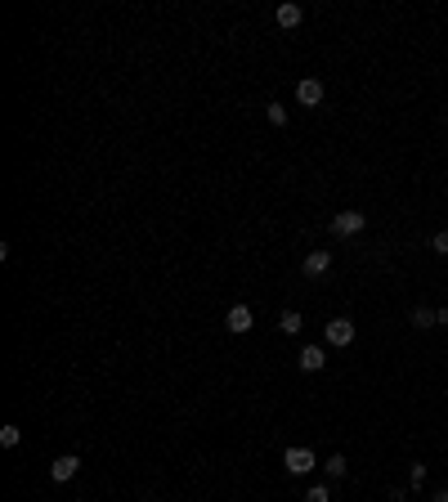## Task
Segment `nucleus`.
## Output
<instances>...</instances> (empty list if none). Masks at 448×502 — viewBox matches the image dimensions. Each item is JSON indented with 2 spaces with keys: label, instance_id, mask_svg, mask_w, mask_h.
I'll return each mask as SVG.
<instances>
[{
  "label": "nucleus",
  "instance_id": "nucleus-1",
  "mask_svg": "<svg viewBox=\"0 0 448 502\" xmlns=\"http://www.w3.org/2000/svg\"><path fill=\"white\" fill-rule=\"evenodd\" d=\"M364 224H368L364 211H341L337 220H332V233H337V238H355V233H364Z\"/></svg>",
  "mask_w": 448,
  "mask_h": 502
},
{
  "label": "nucleus",
  "instance_id": "nucleus-2",
  "mask_svg": "<svg viewBox=\"0 0 448 502\" xmlns=\"http://www.w3.org/2000/svg\"><path fill=\"white\" fill-rule=\"evenodd\" d=\"M323 337H328V346H337V350H346L350 341H355V323L350 319H332L328 328H323Z\"/></svg>",
  "mask_w": 448,
  "mask_h": 502
},
{
  "label": "nucleus",
  "instance_id": "nucleus-3",
  "mask_svg": "<svg viewBox=\"0 0 448 502\" xmlns=\"http://www.w3.org/2000/svg\"><path fill=\"white\" fill-rule=\"evenodd\" d=\"M283 467H287V476H310L314 471V453L310 449H287L283 453Z\"/></svg>",
  "mask_w": 448,
  "mask_h": 502
},
{
  "label": "nucleus",
  "instance_id": "nucleus-4",
  "mask_svg": "<svg viewBox=\"0 0 448 502\" xmlns=\"http://www.w3.org/2000/svg\"><path fill=\"white\" fill-rule=\"evenodd\" d=\"M224 328H229V332H233V337H242V332H251V328H256V319H251V310H247V305H229V314H224Z\"/></svg>",
  "mask_w": 448,
  "mask_h": 502
},
{
  "label": "nucleus",
  "instance_id": "nucleus-5",
  "mask_svg": "<svg viewBox=\"0 0 448 502\" xmlns=\"http://www.w3.org/2000/svg\"><path fill=\"white\" fill-rule=\"evenodd\" d=\"M81 471V458H72V453H63V458H54V467H50V480L54 485H68V480Z\"/></svg>",
  "mask_w": 448,
  "mask_h": 502
},
{
  "label": "nucleus",
  "instance_id": "nucleus-6",
  "mask_svg": "<svg viewBox=\"0 0 448 502\" xmlns=\"http://www.w3.org/2000/svg\"><path fill=\"white\" fill-rule=\"evenodd\" d=\"M323 94H328V90H323V81H319V77H305V81L296 85V99L305 103V108H319Z\"/></svg>",
  "mask_w": 448,
  "mask_h": 502
},
{
  "label": "nucleus",
  "instance_id": "nucleus-7",
  "mask_svg": "<svg viewBox=\"0 0 448 502\" xmlns=\"http://www.w3.org/2000/svg\"><path fill=\"white\" fill-rule=\"evenodd\" d=\"M301 269H305V278H323V274L332 269V251H310Z\"/></svg>",
  "mask_w": 448,
  "mask_h": 502
},
{
  "label": "nucleus",
  "instance_id": "nucleus-8",
  "mask_svg": "<svg viewBox=\"0 0 448 502\" xmlns=\"http://www.w3.org/2000/svg\"><path fill=\"white\" fill-rule=\"evenodd\" d=\"M296 364H301V373H323V364H328V350H323V346H305Z\"/></svg>",
  "mask_w": 448,
  "mask_h": 502
},
{
  "label": "nucleus",
  "instance_id": "nucleus-9",
  "mask_svg": "<svg viewBox=\"0 0 448 502\" xmlns=\"http://www.w3.org/2000/svg\"><path fill=\"white\" fill-rule=\"evenodd\" d=\"M301 18H305L301 5H292V0H283V5H278V27H287V32H292V27H301Z\"/></svg>",
  "mask_w": 448,
  "mask_h": 502
},
{
  "label": "nucleus",
  "instance_id": "nucleus-10",
  "mask_svg": "<svg viewBox=\"0 0 448 502\" xmlns=\"http://www.w3.org/2000/svg\"><path fill=\"white\" fill-rule=\"evenodd\" d=\"M323 471H328V476H332V480H341V476H346V471H350V467H346V458H341V453H332V458H328V462H323Z\"/></svg>",
  "mask_w": 448,
  "mask_h": 502
},
{
  "label": "nucleus",
  "instance_id": "nucleus-11",
  "mask_svg": "<svg viewBox=\"0 0 448 502\" xmlns=\"http://www.w3.org/2000/svg\"><path fill=\"white\" fill-rule=\"evenodd\" d=\"M278 323H283V332H292V337H296V332H301V328H305V319L296 314V310H287V314H283V319H278Z\"/></svg>",
  "mask_w": 448,
  "mask_h": 502
},
{
  "label": "nucleus",
  "instance_id": "nucleus-12",
  "mask_svg": "<svg viewBox=\"0 0 448 502\" xmlns=\"http://www.w3.org/2000/svg\"><path fill=\"white\" fill-rule=\"evenodd\" d=\"M265 117H269V126H287V108H283V103H269Z\"/></svg>",
  "mask_w": 448,
  "mask_h": 502
},
{
  "label": "nucleus",
  "instance_id": "nucleus-13",
  "mask_svg": "<svg viewBox=\"0 0 448 502\" xmlns=\"http://www.w3.org/2000/svg\"><path fill=\"white\" fill-rule=\"evenodd\" d=\"M0 444H5V449H18V444H23V431H18V426H5V431H0Z\"/></svg>",
  "mask_w": 448,
  "mask_h": 502
},
{
  "label": "nucleus",
  "instance_id": "nucleus-14",
  "mask_svg": "<svg viewBox=\"0 0 448 502\" xmlns=\"http://www.w3.org/2000/svg\"><path fill=\"white\" fill-rule=\"evenodd\" d=\"M413 323H417V328H435V310L417 305V310H413Z\"/></svg>",
  "mask_w": 448,
  "mask_h": 502
},
{
  "label": "nucleus",
  "instance_id": "nucleus-15",
  "mask_svg": "<svg viewBox=\"0 0 448 502\" xmlns=\"http://www.w3.org/2000/svg\"><path fill=\"white\" fill-rule=\"evenodd\" d=\"M305 502H332V489L328 485H314L310 494H305Z\"/></svg>",
  "mask_w": 448,
  "mask_h": 502
},
{
  "label": "nucleus",
  "instance_id": "nucleus-16",
  "mask_svg": "<svg viewBox=\"0 0 448 502\" xmlns=\"http://www.w3.org/2000/svg\"><path fill=\"white\" fill-rule=\"evenodd\" d=\"M431 251H435V256H448V229H440V233L431 238Z\"/></svg>",
  "mask_w": 448,
  "mask_h": 502
},
{
  "label": "nucleus",
  "instance_id": "nucleus-17",
  "mask_svg": "<svg viewBox=\"0 0 448 502\" xmlns=\"http://www.w3.org/2000/svg\"><path fill=\"white\" fill-rule=\"evenodd\" d=\"M408 480H413V485H417V489H422V485H426V467H422V462H417V467H413V471H408Z\"/></svg>",
  "mask_w": 448,
  "mask_h": 502
},
{
  "label": "nucleus",
  "instance_id": "nucleus-18",
  "mask_svg": "<svg viewBox=\"0 0 448 502\" xmlns=\"http://www.w3.org/2000/svg\"><path fill=\"white\" fill-rule=\"evenodd\" d=\"M435 328H448V310H435Z\"/></svg>",
  "mask_w": 448,
  "mask_h": 502
},
{
  "label": "nucleus",
  "instance_id": "nucleus-19",
  "mask_svg": "<svg viewBox=\"0 0 448 502\" xmlns=\"http://www.w3.org/2000/svg\"><path fill=\"white\" fill-rule=\"evenodd\" d=\"M435 502H448V489H440V494H435Z\"/></svg>",
  "mask_w": 448,
  "mask_h": 502
},
{
  "label": "nucleus",
  "instance_id": "nucleus-20",
  "mask_svg": "<svg viewBox=\"0 0 448 502\" xmlns=\"http://www.w3.org/2000/svg\"><path fill=\"white\" fill-rule=\"evenodd\" d=\"M148 502H152V498H148Z\"/></svg>",
  "mask_w": 448,
  "mask_h": 502
}]
</instances>
